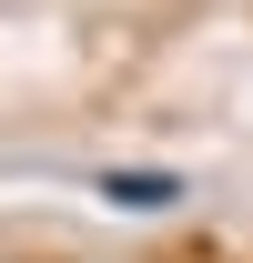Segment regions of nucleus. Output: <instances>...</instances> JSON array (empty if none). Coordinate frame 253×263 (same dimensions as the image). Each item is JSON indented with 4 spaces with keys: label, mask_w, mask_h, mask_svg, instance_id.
Segmentation results:
<instances>
[{
    "label": "nucleus",
    "mask_w": 253,
    "mask_h": 263,
    "mask_svg": "<svg viewBox=\"0 0 253 263\" xmlns=\"http://www.w3.org/2000/svg\"><path fill=\"white\" fill-rule=\"evenodd\" d=\"M92 193L112 202V213H172V202H183L192 182H183V172H162V162H112V172L92 182Z\"/></svg>",
    "instance_id": "nucleus-1"
}]
</instances>
